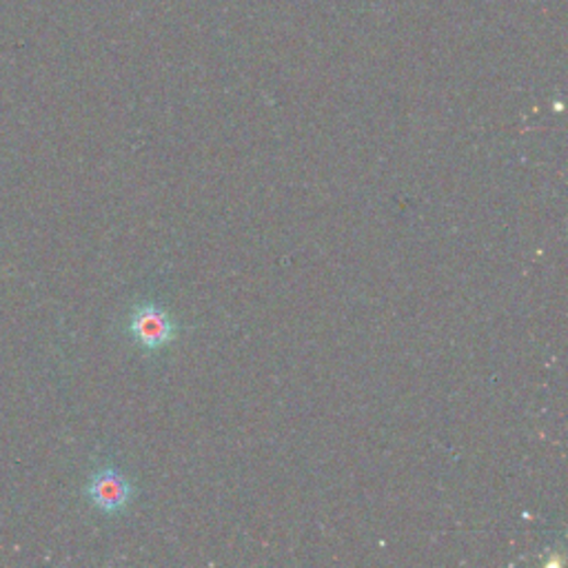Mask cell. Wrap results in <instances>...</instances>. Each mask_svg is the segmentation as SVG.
Listing matches in <instances>:
<instances>
[{"instance_id":"cell-1","label":"cell","mask_w":568,"mask_h":568,"mask_svg":"<svg viewBox=\"0 0 568 568\" xmlns=\"http://www.w3.org/2000/svg\"><path fill=\"white\" fill-rule=\"evenodd\" d=\"M87 493L101 511L116 513L132 500V485L116 468H103L91 478Z\"/></svg>"},{"instance_id":"cell-2","label":"cell","mask_w":568,"mask_h":568,"mask_svg":"<svg viewBox=\"0 0 568 568\" xmlns=\"http://www.w3.org/2000/svg\"><path fill=\"white\" fill-rule=\"evenodd\" d=\"M175 333L169 316L156 305H138L132 316V336L145 349H158L167 344Z\"/></svg>"}]
</instances>
